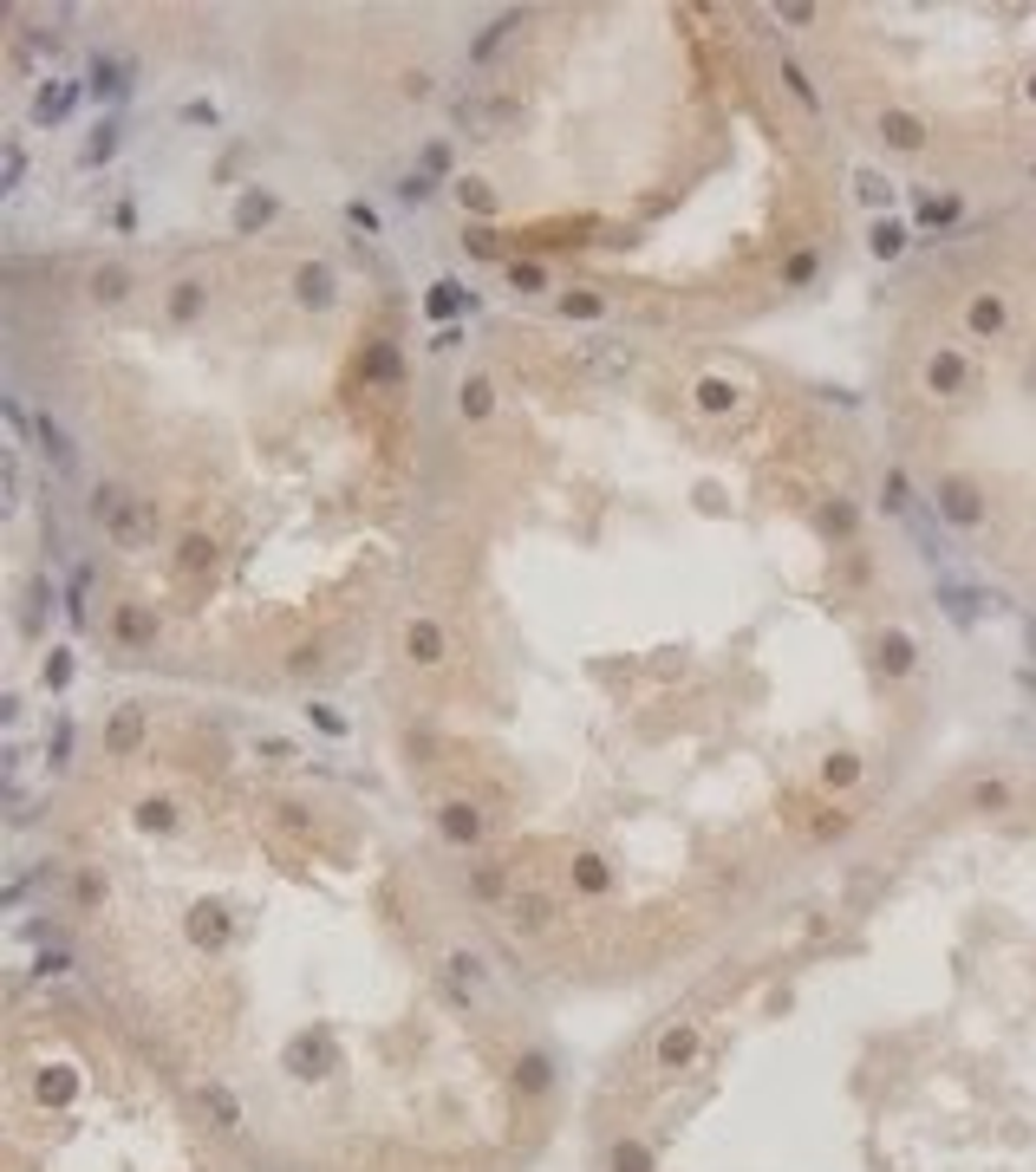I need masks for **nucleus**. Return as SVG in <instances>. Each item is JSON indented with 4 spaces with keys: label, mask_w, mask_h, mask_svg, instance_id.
Returning <instances> with one entry per match:
<instances>
[{
    "label": "nucleus",
    "mask_w": 1036,
    "mask_h": 1172,
    "mask_svg": "<svg viewBox=\"0 0 1036 1172\" xmlns=\"http://www.w3.org/2000/svg\"><path fill=\"white\" fill-rule=\"evenodd\" d=\"M255 749H261V756H268V763H294V756H300V749H294V742H287V736H261V742H255Z\"/></svg>",
    "instance_id": "obj_39"
},
{
    "label": "nucleus",
    "mask_w": 1036,
    "mask_h": 1172,
    "mask_svg": "<svg viewBox=\"0 0 1036 1172\" xmlns=\"http://www.w3.org/2000/svg\"><path fill=\"white\" fill-rule=\"evenodd\" d=\"M509 33H515V14H502V20H496V27H490V33H483V40H476V46H469V52H476V59H490V52H496V46H502V40H509Z\"/></svg>",
    "instance_id": "obj_35"
},
{
    "label": "nucleus",
    "mask_w": 1036,
    "mask_h": 1172,
    "mask_svg": "<svg viewBox=\"0 0 1036 1172\" xmlns=\"http://www.w3.org/2000/svg\"><path fill=\"white\" fill-rule=\"evenodd\" d=\"M137 827H144V833H177V801H164V795L137 801Z\"/></svg>",
    "instance_id": "obj_17"
},
{
    "label": "nucleus",
    "mask_w": 1036,
    "mask_h": 1172,
    "mask_svg": "<svg viewBox=\"0 0 1036 1172\" xmlns=\"http://www.w3.org/2000/svg\"><path fill=\"white\" fill-rule=\"evenodd\" d=\"M124 501H131V495H124L118 482H99V489H92V501H86V509H92V522H99V528H111V522H118V509H124Z\"/></svg>",
    "instance_id": "obj_23"
},
{
    "label": "nucleus",
    "mask_w": 1036,
    "mask_h": 1172,
    "mask_svg": "<svg viewBox=\"0 0 1036 1172\" xmlns=\"http://www.w3.org/2000/svg\"><path fill=\"white\" fill-rule=\"evenodd\" d=\"M144 730H150L144 704H118V717H111V730H105V749H111V756H131V749L144 742Z\"/></svg>",
    "instance_id": "obj_9"
},
{
    "label": "nucleus",
    "mask_w": 1036,
    "mask_h": 1172,
    "mask_svg": "<svg viewBox=\"0 0 1036 1172\" xmlns=\"http://www.w3.org/2000/svg\"><path fill=\"white\" fill-rule=\"evenodd\" d=\"M972 378H978V372H972V359H965L959 346H939V352L926 359V385H932L939 397H965Z\"/></svg>",
    "instance_id": "obj_3"
},
{
    "label": "nucleus",
    "mask_w": 1036,
    "mask_h": 1172,
    "mask_svg": "<svg viewBox=\"0 0 1036 1172\" xmlns=\"http://www.w3.org/2000/svg\"><path fill=\"white\" fill-rule=\"evenodd\" d=\"M124 294H131V268H118V261H111V268H99V274H92V300H99V306H118Z\"/></svg>",
    "instance_id": "obj_18"
},
{
    "label": "nucleus",
    "mask_w": 1036,
    "mask_h": 1172,
    "mask_svg": "<svg viewBox=\"0 0 1036 1172\" xmlns=\"http://www.w3.org/2000/svg\"><path fill=\"white\" fill-rule=\"evenodd\" d=\"M111 150H118V124H111V118H105V124H99V131H92V137H86V150H78V163H105V156H111Z\"/></svg>",
    "instance_id": "obj_29"
},
{
    "label": "nucleus",
    "mask_w": 1036,
    "mask_h": 1172,
    "mask_svg": "<svg viewBox=\"0 0 1036 1172\" xmlns=\"http://www.w3.org/2000/svg\"><path fill=\"white\" fill-rule=\"evenodd\" d=\"M731 404H737V385H731V378H717V372H710V378H697V410H710V417H717V410H731Z\"/></svg>",
    "instance_id": "obj_24"
},
{
    "label": "nucleus",
    "mask_w": 1036,
    "mask_h": 1172,
    "mask_svg": "<svg viewBox=\"0 0 1036 1172\" xmlns=\"http://www.w3.org/2000/svg\"><path fill=\"white\" fill-rule=\"evenodd\" d=\"M294 300H300V306H313V313H320V306H333V300H340V281H333V268H327V261H306V268L294 274Z\"/></svg>",
    "instance_id": "obj_6"
},
{
    "label": "nucleus",
    "mask_w": 1036,
    "mask_h": 1172,
    "mask_svg": "<svg viewBox=\"0 0 1036 1172\" xmlns=\"http://www.w3.org/2000/svg\"><path fill=\"white\" fill-rule=\"evenodd\" d=\"M854 196L867 202V209H887V196H894V183L881 177V170H854Z\"/></svg>",
    "instance_id": "obj_26"
},
{
    "label": "nucleus",
    "mask_w": 1036,
    "mask_h": 1172,
    "mask_svg": "<svg viewBox=\"0 0 1036 1172\" xmlns=\"http://www.w3.org/2000/svg\"><path fill=\"white\" fill-rule=\"evenodd\" d=\"M431 183H437V177H424V170H411V177H405V183H397V202H411V209H418V202H424V196H431Z\"/></svg>",
    "instance_id": "obj_37"
},
{
    "label": "nucleus",
    "mask_w": 1036,
    "mask_h": 1172,
    "mask_svg": "<svg viewBox=\"0 0 1036 1172\" xmlns=\"http://www.w3.org/2000/svg\"><path fill=\"white\" fill-rule=\"evenodd\" d=\"M105 535H111V547H124V554H144V547L156 541V509H150L144 495H131L124 509H118V522H111Z\"/></svg>",
    "instance_id": "obj_1"
},
{
    "label": "nucleus",
    "mask_w": 1036,
    "mask_h": 1172,
    "mask_svg": "<svg viewBox=\"0 0 1036 1172\" xmlns=\"http://www.w3.org/2000/svg\"><path fill=\"white\" fill-rule=\"evenodd\" d=\"M782 78H789V92H795V99H802V105H809V111H822V99H815V86H809V72H802V65H795V59H782Z\"/></svg>",
    "instance_id": "obj_33"
},
{
    "label": "nucleus",
    "mask_w": 1036,
    "mask_h": 1172,
    "mask_svg": "<svg viewBox=\"0 0 1036 1172\" xmlns=\"http://www.w3.org/2000/svg\"><path fill=\"white\" fill-rule=\"evenodd\" d=\"M437 827H444V841H450V847H476V841H483V808H469V801H444Z\"/></svg>",
    "instance_id": "obj_7"
},
{
    "label": "nucleus",
    "mask_w": 1036,
    "mask_h": 1172,
    "mask_svg": "<svg viewBox=\"0 0 1036 1172\" xmlns=\"http://www.w3.org/2000/svg\"><path fill=\"white\" fill-rule=\"evenodd\" d=\"M939 600H945V619H951V626H965V632H972V626H978V613H985V593H972V586H959V580H945V586H939Z\"/></svg>",
    "instance_id": "obj_10"
},
{
    "label": "nucleus",
    "mask_w": 1036,
    "mask_h": 1172,
    "mask_svg": "<svg viewBox=\"0 0 1036 1172\" xmlns=\"http://www.w3.org/2000/svg\"><path fill=\"white\" fill-rule=\"evenodd\" d=\"M450 170V150L444 144H424V177H444Z\"/></svg>",
    "instance_id": "obj_43"
},
{
    "label": "nucleus",
    "mask_w": 1036,
    "mask_h": 1172,
    "mask_svg": "<svg viewBox=\"0 0 1036 1172\" xmlns=\"http://www.w3.org/2000/svg\"><path fill=\"white\" fill-rule=\"evenodd\" d=\"M965 215V196H919V228H951Z\"/></svg>",
    "instance_id": "obj_16"
},
{
    "label": "nucleus",
    "mask_w": 1036,
    "mask_h": 1172,
    "mask_svg": "<svg viewBox=\"0 0 1036 1172\" xmlns=\"http://www.w3.org/2000/svg\"><path fill=\"white\" fill-rule=\"evenodd\" d=\"M111 638H118L124 651H150V638H156V613H150L144 600H124V606L111 613Z\"/></svg>",
    "instance_id": "obj_4"
},
{
    "label": "nucleus",
    "mask_w": 1036,
    "mask_h": 1172,
    "mask_svg": "<svg viewBox=\"0 0 1036 1172\" xmlns=\"http://www.w3.org/2000/svg\"><path fill=\"white\" fill-rule=\"evenodd\" d=\"M1030 99H1036V78H1030Z\"/></svg>",
    "instance_id": "obj_50"
},
{
    "label": "nucleus",
    "mask_w": 1036,
    "mask_h": 1172,
    "mask_svg": "<svg viewBox=\"0 0 1036 1172\" xmlns=\"http://www.w3.org/2000/svg\"><path fill=\"white\" fill-rule=\"evenodd\" d=\"M65 613H72V626H86L92 613H86V567L72 573V600H65Z\"/></svg>",
    "instance_id": "obj_38"
},
{
    "label": "nucleus",
    "mask_w": 1036,
    "mask_h": 1172,
    "mask_svg": "<svg viewBox=\"0 0 1036 1172\" xmlns=\"http://www.w3.org/2000/svg\"><path fill=\"white\" fill-rule=\"evenodd\" d=\"M867 247H873V255H881V261H900V255H906V222L881 215V222L867 228Z\"/></svg>",
    "instance_id": "obj_14"
},
{
    "label": "nucleus",
    "mask_w": 1036,
    "mask_h": 1172,
    "mask_svg": "<svg viewBox=\"0 0 1036 1172\" xmlns=\"http://www.w3.org/2000/svg\"><path fill=\"white\" fill-rule=\"evenodd\" d=\"M72 99H78L72 86H46V92L33 99V118H40V124H52V118H65V111H72Z\"/></svg>",
    "instance_id": "obj_27"
},
{
    "label": "nucleus",
    "mask_w": 1036,
    "mask_h": 1172,
    "mask_svg": "<svg viewBox=\"0 0 1036 1172\" xmlns=\"http://www.w3.org/2000/svg\"><path fill=\"white\" fill-rule=\"evenodd\" d=\"M274 196L268 190H242V202H235V235H255V228H268L274 222Z\"/></svg>",
    "instance_id": "obj_11"
},
{
    "label": "nucleus",
    "mask_w": 1036,
    "mask_h": 1172,
    "mask_svg": "<svg viewBox=\"0 0 1036 1172\" xmlns=\"http://www.w3.org/2000/svg\"><path fill=\"white\" fill-rule=\"evenodd\" d=\"M561 313H568V319H600L606 300H600V294H561Z\"/></svg>",
    "instance_id": "obj_34"
},
{
    "label": "nucleus",
    "mask_w": 1036,
    "mask_h": 1172,
    "mask_svg": "<svg viewBox=\"0 0 1036 1172\" xmlns=\"http://www.w3.org/2000/svg\"><path fill=\"white\" fill-rule=\"evenodd\" d=\"M177 118H183V124H215V105H209V99H190Z\"/></svg>",
    "instance_id": "obj_42"
},
{
    "label": "nucleus",
    "mask_w": 1036,
    "mask_h": 1172,
    "mask_svg": "<svg viewBox=\"0 0 1036 1172\" xmlns=\"http://www.w3.org/2000/svg\"><path fill=\"white\" fill-rule=\"evenodd\" d=\"M1004 326H1010L1004 294H972V300H965V340H997Z\"/></svg>",
    "instance_id": "obj_5"
},
{
    "label": "nucleus",
    "mask_w": 1036,
    "mask_h": 1172,
    "mask_svg": "<svg viewBox=\"0 0 1036 1172\" xmlns=\"http://www.w3.org/2000/svg\"><path fill=\"white\" fill-rule=\"evenodd\" d=\"M881 144L887 150H926V118L919 111H881Z\"/></svg>",
    "instance_id": "obj_8"
},
{
    "label": "nucleus",
    "mask_w": 1036,
    "mask_h": 1172,
    "mask_svg": "<svg viewBox=\"0 0 1036 1172\" xmlns=\"http://www.w3.org/2000/svg\"><path fill=\"white\" fill-rule=\"evenodd\" d=\"M881 501H887L894 515H906V509H913V482H906V469H887V495H881Z\"/></svg>",
    "instance_id": "obj_32"
},
{
    "label": "nucleus",
    "mask_w": 1036,
    "mask_h": 1172,
    "mask_svg": "<svg viewBox=\"0 0 1036 1172\" xmlns=\"http://www.w3.org/2000/svg\"><path fill=\"white\" fill-rule=\"evenodd\" d=\"M587 365H594L600 378H626V372H632V352L613 346V340H600V346H587Z\"/></svg>",
    "instance_id": "obj_19"
},
{
    "label": "nucleus",
    "mask_w": 1036,
    "mask_h": 1172,
    "mask_svg": "<svg viewBox=\"0 0 1036 1172\" xmlns=\"http://www.w3.org/2000/svg\"><path fill=\"white\" fill-rule=\"evenodd\" d=\"M1023 645H1030V658H1036V613L1023 619Z\"/></svg>",
    "instance_id": "obj_49"
},
{
    "label": "nucleus",
    "mask_w": 1036,
    "mask_h": 1172,
    "mask_svg": "<svg viewBox=\"0 0 1036 1172\" xmlns=\"http://www.w3.org/2000/svg\"><path fill=\"white\" fill-rule=\"evenodd\" d=\"M177 547H183V554H177L183 567H209V541H202V535H183Z\"/></svg>",
    "instance_id": "obj_40"
},
{
    "label": "nucleus",
    "mask_w": 1036,
    "mask_h": 1172,
    "mask_svg": "<svg viewBox=\"0 0 1036 1172\" xmlns=\"http://www.w3.org/2000/svg\"><path fill=\"white\" fill-rule=\"evenodd\" d=\"M972 808H985V814H991V808H1010V788H1004V782H978V788H972Z\"/></svg>",
    "instance_id": "obj_36"
},
{
    "label": "nucleus",
    "mask_w": 1036,
    "mask_h": 1172,
    "mask_svg": "<svg viewBox=\"0 0 1036 1172\" xmlns=\"http://www.w3.org/2000/svg\"><path fill=\"white\" fill-rule=\"evenodd\" d=\"M913 664H919V645H913L906 632H881V672H887V678H906Z\"/></svg>",
    "instance_id": "obj_13"
},
{
    "label": "nucleus",
    "mask_w": 1036,
    "mask_h": 1172,
    "mask_svg": "<svg viewBox=\"0 0 1036 1172\" xmlns=\"http://www.w3.org/2000/svg\"><path fill=\"white\" fill-rule=\"evenodd\" d=\"M202 313V281H177V294H170V319L177 326H190Z\"/></svg>",
    "instance_id": "obj_28"
},
{
    "label": "nucleus",
    "mask_w": 1036,
    "mask_h": 1172,
    "mask_svg": "<svg viewBox=\"0 0 1036 1172\" xmlns=\"http://www.w3.org/2000/svg\"><path fill=\"white\" fill-rule=\"evenodd\" d=\"M469 255H496V228H476L469 235Z\"/></svg>",
    "instance_id": "obj_48"
},
{
    "label": "nucleus",
    "mask_w": 1036,
    "mask_h": 1172,
    "mask_svg": "<svg viewBox=\"0 0 1036 1172\" xmlns=\"http://www.w3.org/2000/svg\"><path fill=\"white\" fill-rule=\"evenodd\" d=\"M854 776H860V769H854V756H841V763H828V782H835V788H847V782H854Z\"/></svg>",
    "instance_id": "obj_47"
},
{
    "label": "nucleus",
    "mask_w": 1036,
    "mask_h": 1172,
    "mask_svg": "<svg viewBox=\"0 0 1036 1172\" xmlns=\"http://www.w3.org/2000/svg\"><path fill=\"white\" fill-rule=\"evenodd\" d=\"M822 522H828L835 535H854V509H847V501H828V515H822Z\"/></svg>",
    "instance_id": "obj_41"
},
{
    "label": "nucleus",
    "mask_w": 1036,
    "mask_h": 1172,
    "mask_svg": "<svg viewBox=\"0 0 1036 1172\" xmlns=\"http://www.w3.org/2000/svg\"><path fill=\"white\" fill-rule=\"evenodd\" d=\"M424 306H431V319H450V313H456V306H463V287H456V281H437V287H431V300H424Z\"/></svg>",
    "instance_id": "obj_31"
},
{
    "label": "nucleus",
    "mask_w": 1036,
    "mask_h": 1172,
    "mask_svg": "<svg viewBox=\"0 0 1036 1172\" xmlns=\"http://www.w3.org/2000/svg\"><path fill=\"white\" fill-rule=\"evenodd\" d=\"M405 651H411L418 664H444V626L411 619V626H405Z\"/></svg>",
    "instance_id": "obj_12"
},
{
    "label": "nucleus",
    "mask_w": 1036,
    "mask_h": 1172,
    "mask_svg": "<svg viewBox=\"0 0 1036 1172\" xmlns=\"http://www.w3.org/2000/svg\"><path fill=\"white\" fill-rule=\"evenodd\" d=\"M822 274V247H795V255L782 261V287H809Z\"/></svg>",
    "instance_id": "obj_21"
},
{
    "label": "nucleus",
    "mask_w": 1036,
    "mask_h": 1172,
    "mask_svg": "<svg viewBox=\"0 0 1036 1172\" xmlns=\"http://www.w3.org/2000/svg\"><path fill=\"white\" fill-rule=\"evenodd\" d=\"M939 515L951 522V528H985V495L965 482V476H951V482H939Z\"/></svg>",
    "instance_id": "obj_2"
},
{
    "label": "nucleus",
    "mask_w": 1036,
    "mask_h": 1172,
    "mask_svg": "<svg viewBox=\"0 0 1036 1172\" xmlns=\"http://www.w3.org/2000/svg\"><path fill=\"white\" fill-rule=\"evenodd\" d=\"M124 86H131V65H118V59H99L92 65V92L99 99H124Z\"/></svg>",
    "instance_id": "obj_22"
},
{
    "label": "nucleus",
    "mask_w": 1036,
    "mask_h": 1172,
    "mask_svg": "<svg viewBox=\"0 0 1036 1172\" xmlns=\"http://www.w3.org/2000/svg\"><path fill=\"white\" fill-rule=\"evenodd\" d=\"M20 177H27V150L7 144V190H20Z\"/></svg>",
    "instance_id": "obj_45"
},
{
    "label": "nucleus",
    "mask_w": 1036,
    "mask_h": 1172,
    "mask_svg": "<svg viewBox=\"0 0 1036 1172\" xmlns=\"http://www.w3.org/2000/svg\"><path fill=\"white\" fill-rule=\"evenodd\" d=\"M509 287L515 294H541L547 287V268L541 261H509Z\"/></svg>",
    "instance_id": "obj_30"
},
{
    "label": "nucleus",
    "mask_w": 1036,
    "mask_h": 1172,
    "mask_svg": "<svg viewBox=\"0 0 1036 1172\" xmlns=\"http://www.w3.org/2000/svg\"><path fill=\"white\" fill-rule=\"evenodd\" d=\"M456 196H463V202H469V209H496V196H490V190H483V183H456Z\"/></svg>",
    "instance_id": "obj_44"
},
{
    "label": "nucleus",
    "mask_w": 1036,
    "mask_h": 1172,
    "mask_svg": "<svg viewBox=\"0 0 1036 1172\" xmlns=\"http://www.w3.org/2000/svg\"><path fill=\"white\" fill-rule=\"evenodd\" d=\"M33 437H40V450L52 456V469H72V444H65V431L52 424V417H40V424H33Z\"/></svg>",
    "instance_id": "obj_25"
},
{
    "label": "nucleus",
    "mask_w": 1036,
    "mask_h": 1172,
    "mask_svg": "<svg viewBox=\"0 0 1036 1172\" xmlns=\"http://www.w3.org/2000/svg\"><path fill=\"white\" fill-rule=\"evenodd\" d=\"M346 222H352V228H365V235H378V215H372L365 202H346Z\"/></svg>",
    "instance_id": "obj_46"
},
{
    "label": "nucleus",
    "mask_w": 1036,
    "mask_h": 1172,
    "mask_svg": "<svg viewBox=\"0 0 1036 1172\" xmlns=\"http://www.w3.org/2000/svg\"><path fill=\"white\" fill-rule=\"evenodd\" d=\"M456 410L469 417V424H483V417L496 410V385H490V378H469V385L456 391Z\"/></svg>",
    "instance_id": "obj_15"
},
{
    "label": "nucleus",
    "mask_w": 1036,
    "mask_h": 1172,
    "mask_svg": "<svg viewBox=\"0 0 1036 1172\" xmlns=\"http://www.w3.org/2000/svg\"><path fill=\"white\" fill-rule=\"evenodd\" d=\"M359 378H372V385H397V346H372L365 359H359Z\"/></svg>",
    "instance_id": "obj_20"
}]
</instances>
